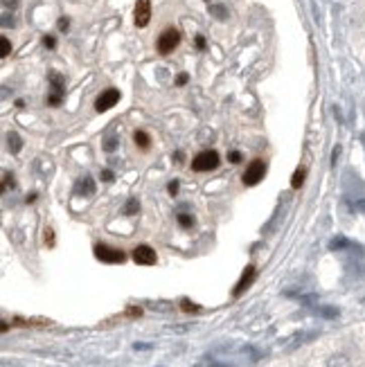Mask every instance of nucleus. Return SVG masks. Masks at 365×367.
<instances>
[{"label":"nucleus","instance_id":"nucleus-1","mask_svg":"<svg viewBox=\"0 0 365 367\" xmlns=\"http://www.w3.org/2000/svg\"><path fill=\"white\" fill-rule=\"evenodd\" d=\"M219 167V153L217 151H201L192 160V169L194 171H210V169Z\"/></svg>","mask_w":365,"mask_h":367},{"label":"nucleus","instance_id":"nucleus-2","mask_svg":"<svg viewBox=\"0 0 365 367\" xmlns=\"http://www.w3.org/2000/svg\"><path fill=\"white\" fill-rule=\"evenodd\" d=\"M178 41H180V32L174 30V27H167V30L160 34V38H158V52H160V54H169V52L178 45Z\"/></svg>","mask_w":365,"mask_h":367},{"label":"nucleus","instance_id":"nucleus-3","mask_svg":"<svg viewBox=\"0 0 365 367\" xmlns=\"http://www.w3.org/2000/svg\"><path fill=\"white\" fill-rule=\"evenodd\" d=\"M95 257L102 259V262H106V264H122L124 262V253H122V250H115V248H110V246H106V243H97V246H95Z\"/></svg>","mask_w":365,"mask_h":367},{"label":"nucleus","instance_id":"nucleus-4","mask_svg":"<svg viewBox=\"0 0 365 367\" xmlns=\"http://www.w3.org/2000/svg\"><path fill=\"white\" fill-rule=\"evenodd\" d=\"M264 171H266L264 162H262V160H253L251 165H248L246 173H244V185H248V187L257 185V182L264 178Z\"/></svg>","mask_w":365,"mask_h":367},{"label":"nucleus","instance_id":"nucleus-5","mask_svg":"<svg viewBox=\"0 0 365 367\" xmlns=\"http://www.w3.org/2000/svg\"><path fill=\"white\" fill-rule=\"evenodd\" d=\"M117 101H119V93L115 88H108V90H104V93L97 97V101H95V108H97L99 113H104V110L113 108Z\"/></svg>","mask_w":365,"mask_h":367},{"label":"nucleus","instance_id":"nucleus-6","mask_svg":"<svg viewBox=\"0 0 365 367\" xmlns=\"http://www.w3.org/2000/svg\"><path fill=\"white\" fill-rule=\"evenodd\" d=\"M133 262L140 264V266H151V264H156V250L149 248V246H138L133 250Z\"/></svg>","mask_w":365,"mask_h":367},{"label":"nucleus","instance_id":"nucleus-7","mask_svg":"<svg viewBox=\"0 0 365 367\" xmlns=\"http://www.w3.org/2000/svg\"><path fill=\"white\" fill-rule=\"evenodd\" d=\"M151 18V3L149 0H138L136 5V25L138 27H145Z\"/></svg>","mask_w":365,"mask_h":367},{"label":"nucleus","instance_id":"nucleus-8","mask_svg":"<svg viewBox=\"0 0 365 367\" xmlns=\"http://www.w3.org/2000/svg\"><path fill=\"white\" fill-rule=\"evenodd\" d=\"M50 79H52V97H50V104L52 106H59L61 95H64V79H61V75H56V72H52Z\"/></svg>","mask_w":365,"mask_h":367},{"label":"nucleus","instance_id":"nucleus-9","mask_svg":"<svg viewBox=\"0 0 365 367\" xmlns=\"http://www.w3.org/2000/svg\"><path fill=\"white\" fill-rule=\"evenodd\" d=\"M253 279H255V268L248 266V268H246V273H244V275H241V279H239V284L234 286V295H241V293L246 291V288L253 284Z\"/></svg>","mask_w":365,"mask_h":367},{"label":"nucleus","instance_id":"nucleus-10","mask_svg":"<svg viewBox=\"0 0 365 367\" xmlns=\"http://www.w3.org/2000/svg\"><path fill=\"white\" fill-rule=\"evenodd\" d=\"M75 192H77V194H93V192H95V182H93V178H90V176H84L79 182H77Z\"/></svg>","mask_w":365,"mask_h":367},{"label":"nucleus","instance_id":"nucleus-11","mask_svg":"<svg viewBox=\"0 0 365 367\" xmlns=\"http://www.w3.org/2000/svg\"><path fill=\"white\" fill-rule=\"evenodd\" d=\"M327 367H352V363H349V358L345 354H334L327 360Z\"/></svg>","mask_w":365,"mask_h":367},{"label":"nucleus","instance_id":"nucleus-12","mask_svg":"<svg viewBox=\"0 0 365 367\" xmlns=\"http://www.w3.org/2000/svg\"><path fill=\"white\" fill-rule=\"evenodd\" d=\"M7 138H9V149H12V153H18V151H21V147H23L21 135H18V133H9Z\"/></svg>","mask_w":365,"mask_h":367},{"label":"nucleus","instance_id":"nucleus-13","mask_svg":"<svg viewBox=\"0 0 365 367\" xmlns=\"http://www.w3.org/2000/svg\"><path fill=\"white\" fill-rule=\"evenodd\" d=\"M133 138H136V144H140L142 149L149 147V135L145 131H136V135H133Z\"/></svg>","mask_w":365,"mask_h":367},{"label":"nucleus","instance_id":"nucleus-14","mask_svg":"<svg viewBox=\"0 0 365 367\" xmlns=\"http://www.w3.org/2000/svg\"><path fill=\"white\" fill-rule=\"evenodd\" d=\"M302 180H305V169H297V171L293 173V178H291V185L297 190V187L302 185Z\"/></svg>","mask_w":365,"mask_h":367},{"label":"nucleus","instance_id":"nucleus-15","mask_svg":"<svg viewBox=\"0 0 365 367\" xmlns=\"http://www.w3.org/2000/svg\"><path fill=\"white\" fill-rule=\"evenodd\" d=\"M178 223L182 225V228H192V223H194V219H192L190 214H185V212H182V214H178Z\"/></svg>","mask_w":365,"mask_h":367},{"label":"nucleus","instance_id":"nucleus-16","mask_svg":"<svg viewBox=\"0 0 365 367\" xmlns=\"http://www.w3.org/2000/svg\"><path fill=\"white\" fill-rule=\"evenodd\" d=\"M124 212H127V214H136V212H138V201L136 199L129 201L127 203V210H124Z\"/></svg>","mask_w":365,"mask_h":367},{"label":"nucleus","instance_id":"nucleus-17","mask_svg":"<svg viewBox=\"0 0 365 367\" xmlns=\"http://www.w3.org/2000/svg\"><path fill=\"white\" fill-rule=\"evenodd\" d=\"M115 147H117V138H113V135H110L106 142H104V149H106V151H113Z\"/></svg>","mask_w":365,"mask_h":367},{"label":"nucleus","instance_id":"nucleus-18","mask_svg":"<svg viewBox=\"0 0 365 367\" xmlns=\"http://www.w3.org/2000/svg\"><path fill=\"white\" fill-rule=\"evenodd\" d=\"M9 185L14 187V178H9V173L5 171V173H3V190H9Z\"/></svg>","mask_w":365,"mask_h":367},{"label":"nucleus","instance_id":"nucleus-19","mask_svg":"<svg viewBox=\"0 0 365 367\" xmlns=\"http://www.w3.org/2000/svg\"><path fill=\"white\" fill-rule=\"evenodd\" d=\"M9 50H12L9 41H7V38H3V56H7V54H9Z\"/></svg>","mask_w":365,"mask_h":367},{"label":"nucleus","instance_id":"nucleus-20","mask_svg":"<svg viewBox=\"0 0 365 367\" xmlns=\"http://www.w3.org/2000/svg\"><path fill=\"white\" fill-rule=\"evenodd\" d=\"M3 5H5V9H14L18 5V0H3Z\"/></svg>","mask_w":365,"mask_h":367},{"label":"nucleus","instance_id":"nucleus-21","mask_svg":"<svg viewBox=\"0 0 365 367\" xmlns=\"http://www.w3.org/2000/svg\"><path fill=\"white\" fill-rule=\"evenodd\" d=\"M212 14L217 18H225V14H223V7H212Z\"/></svg>","mask_w":365,"mask_h":367},{"label":"nucleus","instance_id":"nucleus-22","mask_svg":"<svg viewBox=\"0 0 365 367\" xmlns=\"http://www.w3.org/2000/svg\"><path fill=\"white\" fill-rule=\"evenodd\" d=\"M102 178H104V180H108V182H110V180H113V171H110V169H106V171H102Z\"/></svg>","mask_w":365,"mask_h":367},{"label":"nucleus","instance_id":"nucleus-23","mask_svg":"<svg viewBox=\"0 0 365 367\" xmlns=\"http://www.w3.org/2000/svg\"><path fill=\"white\" fill-rule=\"evenodd\" d=\"M230 160H232V162H239V160H241V153H239V151H232V153H230Z\"/></svg>","mask_w":365,"mask_h":367},{"label":"nucleus","instance_id":"nucleus-24","mask_svg":"<svg viewBox=\"0 0 365 367\" xmlns=\"http://www.w3.org/2000/svg\"><path fill=\"white\" fill-rule=\"evenodd\" d=\"M182 309H185V311H196V307H194V304H190L187 300L182 302Z\"/></svg>","mask_w":365,"mask_h":367},{"label":"nucleus","instance_id":"nucleus-25","mask_svg":"<svg viewBox=\"0 0 365 367\" xmlns=\"http://www.w3.org/2000/svg\"><path fill=\"white\" fill-rule=\"evenodd\" d=\"M45 241H47V243H54V236H52V230H45Z\"/></svg>","mask_w":365,"mask_h":367},{"label":"nucleus","instance_id":"nucleus-26","mask_svg":"<svg viewBox=\"0 0 365 367\" xmlns=\"http://www.w3.org/2000/svg\"><path fill=\"white\" fill-rule=\"evenodd\" d=\"M59 27L66 32V30H68V21H66V18H61V21H59Z\"/></svg>","mask_w":365,"mask_h":367},{"label":"nucleus","instance_id":"nucleus-27","mask_svg":"<svg viewBox=\"0 0 365 367\" xmlns=\"http://www.w3.org/2000/svg\"><path fill=\"white\" fill-rule=\"evenodd\" d=\"M176 190H178V182H176V180L169 182V192H171V194H176Z\"/></svg>","mask_w":365,"mask_h":367},{"label":"nucleus","instance_id":"nucleus-28","mask_svg":"<svg viewBox=\"0 0 365 367\" xmlns=\"http://www.w3.org/2000/svg\"><path fill=\"white\" fill-rule=\"evenodd\" d=\"M45 45L52 47V45H54V38H52V36H45Z\"/></svg>","mask_w":365,"mask_h":367},{"label":"nucleus","instance_id":"nucleus-29","mask_svg":"<svg viewBox=\"0 0 365 367\" xmlns=\"http://www.w3.org/2000/svg\"><path fill=\"white\" fill-rule=\"evenodd\" d=\"M358 210H363V212H365V201H358Z\"/></svg>","mask_w":365,"mask_h":367}]
</instances>
